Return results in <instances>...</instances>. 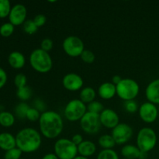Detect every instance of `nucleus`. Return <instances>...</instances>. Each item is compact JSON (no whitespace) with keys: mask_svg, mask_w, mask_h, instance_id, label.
Returning a JSON list of instances; mask_svg holds the SVG:
<instances>
[{"mask_svg":"<svg viewBox=\"0 0 159 159\" xmlns=\"http://www.w3.org/2000/svg\"><path fill=\"white\" fill-rule=\"evenodd\" d=\"M38 122L40 134L47 139H55L63 131V119L54 110H47L42 113Z\"/></svg>","mask_w":159,"mask_h":159,"instance_id":"nucleus-1","label":"nucleus"},{"mask_svg":"<svg viewBox=\"0 0 159 159\" xmlns=\"http://www.w3.org/2000/svg\"><path fill=\"white\" fill-rule=\"evenodd\" d=\"M16 147L23 153H33L39 150L42 144L41 134L36 129L25 127L16 135Z\"/></svg>","mask_w":159,"mask_h":159,"instance_id":"nucleus-2","label":"nucleus"},{"mask_svg":"<svg viewBox=\"0 0 159 159\" xmlns=\"http://www.w3.org/2000/svg\"><path fill=\"white\" fill-rule=\"evenodd\" d=\"M30 64L34 71L39 73H48L52 69L53 60L49 53L37 48L31 52Z\"/></svg>","mask_w":159,"mask_h":159,"instance_id":"nucleus-3","label":"nucleus"},{"mask_svg":"<svg viewBox=\"0 0 159 159\" xmlns=\"http://www.w3.org/2000/svg\"><path fill=\"white\" fill-rule=\"evenodd\" d=\"M157 140V134L153 129L148 127H143L137 135V147L141 152L148 153L155 148Z\"/></svg>","mask_w":159,"mask_h":159,"instance_id":"nucleus-4","label":"nucleus"},{"mask_svg":"<svg viewBox=\"0 0 159 159\" xmlns=\"http://www.w3.org/2000/svg\"><path fill=\"white\" fill-rule=\"evenodd\" d=\"M116 95L124 102L134 100L140 91L138 83L132 79H123L121 82L116 85Z\"/></svg>","mask_w":159,"mask_h":159,"instance_id":"nucleus-5","label":"nucleus"},{"mask_svg":"<svg viewBox=\"0 0 159 159\" xmlns=\"http://www.w3.org/2000/svg\"><path fill=\"white\" fill-rule=\"evenodd\" d=\"M54 151L58 159H74L79 154L78 146L68 138L57 140L54 143Z\"/></svg>","mask_w":159,"mask_h":159,"instance_id":"nucleus-6","label":"nucleus"},{"mask_svg":"<svg viewBox=\"0 0 159 159\" xmlns=\"http://www.w3.org/2000/svg\"><path fill=\"white\" fill-rule=\"evenodd\" d=\"M87 112V106L79 99L70 100L66 104L64 110L65 117L70 122L80 121Z\"/></svg>","mask_w":159,"mask_h":159,"instance_id":"nucleus-7","label":"nucleus"},{"mask_svg":"<svg viewBox=\"0 0 159 159\" xmlns=\"http://www.w3.org/2000/svg\"><path fill=\"white\" fill-rule=\"evenodd\" d=\"M62 48L67 55L71 57H80L85 50V45L80 37L77 36H68L62 43Z\"/></svg>","mask_w":159,"mask_h":159,"instance_id":"nucleus-8","label":"nucleus"},{"mask_svg":"<svg viewBox=\"0 0 159 159\" xmlns=\"http://www.w3.org/2000/svg\"><path fill=\"white\" fill-rule=\"evenodd\" d=\"M80 126L82 130L88 134L98 133L102 126L99 120V114L87 111L80 120Z\"/></svg>","mask_w":159,"mask_h":159,"instance_id":"nucleus-9","label":"nucleus"},{"mask_svg":"<svg viewBox=\"0 0 159 159\" xmlns=\"http://www.w3.org/2000/svg\"><path fill=\"white\" fill-rule=\"evenodd\" d=\"M134 131L132 127L125 123H120L112 130L111 135L116 144H126L132 138Z\"/></svg>","mask_w":159,"mask_h":159,"instance_id":"nucleus-10","label":"nucleus"},{"mask_svg":"<svg viewBox=\"0 0 159 159\" xmlns=\"http://www.w3.org/2000/svg\"><path fill=\"white\" fill-rule=\"evenodd\" d=\"M138 114L141 120L147 124H152L157 120L158 110L156 105L150 102H145L141 104L138 109Z\"/></svg>","mask_w":159,"mask_h":159,"instance_id":"nucleus-11","label":"nucleus"},{"mask_svg":"<svg viewBox=\"0 0 159 159\" xmlns=\"http://www.w3.org/2000/svg\"><path fill=\"white\" fill-rule=\"evenodd\" d=\"M26 16H27V9L26 6L21 3H17L12 6V9L9 12V23L15 26L23 25L26 20Z\"/></svg>","mask_w":159,"mask_h":159,"instance_id":"nucleus-12","label":"nucleus"},{"mask_svg":"<svg viewBox=\"0 0 159 159\" xmlns=\"http://www.w3.org/2000/svg\"><path fill=\"white\" fill-rule=\"evenodd\" d=\"M62 85L65 89L71 92L81 90L83 87L84 82L82 78L77 73H68L62 79Z\"/></svg>","mask_w":159,"mask_h":159,"instance_id":"nucleus-13","label":"nucleus"},{"mask_svg":"<svg viewBox=\"0 0 159 159\" xmlns=\"http://www.w3.org/2000/svg\"><path fill=\"white\" fill-rule=\"evenodd\" d=\"M99 120L101 125L107 129L113 130L120 124L119 115L112 109H104L99 114Z\"/></svg>","mask_w":159,"mask_h":159,"instance_id":"nucleus-14","label":"nucleus"},{"mask_svg":"<svg viewBox=\"0 0 159 159\" xmlns=\"http://www.w3.org/2000/svg\"><path fill=\"white\" fill-rule=\"evenodd\" d=\"M145 96L148 101L152 103L159 104V79L152 81L145 89Z\"/></svg>","mask_w":159,"mask_h":159,"instance_id":"nucleus-15","label":"nucleus"},{"mask_svg":"<svg viewBox=\"0 0 159 159\" xmlns=\"http://www.w3.org/2000/svg\"><path fill=\"white\" fill-rule=\"evenodd\" d=\"M98 95L99 97L105 100H109L116 95V88L111 82H106L101 84L98 89Z\"/></svg>","mask_w":159,"mask_h":159,"instance_id":"nucleus-16","label":"nucleus"},{"mask_svg":"<svg viewBox=\"0 0 159 159\" xmlns=\"http://www.w3.org/2000/svg\"><path fill=\"white\" fill-rule=\"evenodd\" d=\"M8 62L12 68L15 69H20L24 67L26 64V58L23 53L14 51L9 54Z\"/></svg>","mask_w":159,"mask_h":159,"instance_id":"nucleus-17","label":"nucleus"},{"mask_svg":"<svg viewBox=\"0 0 159 159\" xmlns=\"http://www.w3.org/2000/svg\"><path fill=\"white\" fill-rule=\"evenodd\" d=\"M16 147V136L8 132H2L0 134V148L5 152Z\"/></svg>","mask_w":159,"mask_h":159,"instance_id":"nucleus-18","label":"nucleus"},{"mask_svg":"<svg viewBox=\"0 0 159 159\" xmlns=\"http://www.w3.org/2000/svg\"><path fill=\"white\" fill-rule=\"evenodd\" d=\"M96 152V145L93 141L84 140L79 146H78V153L81 156L89 158L94 155Z\"/></svg>","mask_w":159,"mask_h":159,"instance_id":"nucleus-19","label":"nucleus"},{"mask_svg":"<svg viewBox=\"0 0 159 159\" xmlns=\"http://www.w3.org/2000/svg\"><path fill=\"white\" fill-rule=\"evenodd\" d=\"M120 152L124 158L127 159H138L141 154V151L136 145L129 144H124Z\"/></svg>","mask_w":159,"mask_h":159,"instance_id":"nucleus-20","label":"nucleus"},{"mask_svg":"<svg viewBox=\"0 0 159 159\" xmlns=\"http://www.w3.org/2000/svg\"><path fill=\"white\" fill-rule=\"evenodd\" d=\"M96 97V93L94 89L90 86L84 87L81 89L79 93V99L85 104H89L95 101Z\"/></svg>","mask_w":159,"mask_h":159,"instance_id":"nucleus-21","label":"nucleus"},{"mask_svg":"<svg viewBox=\"0 0 159 159\" xmlns=\"http://www.w3.org/2000/svg\"><path fill=\"white\" fill-rule=\"evenodd\" d=\"M98 143L103 149H113L116 144L111 134L101 135L98 139Z\"/></svg>","mask_w":159,"mask_h":159,"instance_id":"nucleus-22","label":"nucleus"},{"mask_svg":"<svg viewBox=\"0 0 159 159\" xmlns=\"http://www.w3.org/2000/svg\"><path fill=\"white\" fill-rule=\"evenodd\" d=\"M15 123V116L8 111L0 112V125L4 127H10Z\"/></svg>","mask_w":159,"mask_h":159,"instance_id":"nucleus-23","label":"nucleus"},{"mask_svg":"<svg viewBox=\"0 0 159 159\" xmlns=\"http://www.w3.org/2000/svg\"><path fill=\"white\" fill-rule=\"evenodd\" d=\"M16 96L22 102H26V101L29 100L32 96V89L28 85L17 89Z\"/></svg>","mask_w":159,"mask_h":159,"instance_id":"nucleus-24","label":"nucleus"},{"mask_svg":"<svg viewBox=\"0 0 159 159\" xmlns=\"http://www.w3.org/2000/svg\"><path fill=\"white\" fill-rule=\"evenodd\" d=\"M30 107L26 102H20V103H18L16 106L15 109H14L16 116L20 118V119H24V118H26V113H27Z\"/></svg>","mask_w":159,"mask_h":159,"instance_id":"nucleus-25","label":"nucleus"},{"mask_svg":"<svg viewBox=\"0 0 159 159\" xmlns=\"http://www.w3.org/2000/svg\"><path fill=\"white\" fill-rule=\"evenodd\" d=\"M96 159H119V156L113 149H103L99 152Z\"/></svg>","mask_w":159,"mask_h":159,"instance_id":"nucleus-26","label":"nucleus"},{"mask_svg":"<svg viewBox=\"0 0 159 159\" xmlns=\"http://www.w3.org/2000/svg\"><path fill=\"white\" fill-rule=\"evenodd\" d=\"M12 6L9 0H0V18L9 16Z\"/></svg>","mask_w":159,"mask_h":159,"instance_id":"nucleus-27","label":"nucleus"},{"mask_svg":"<svg viewBox=\"0 0 159 159\" xmlns=\"http://www.w3.org/2000/svg\"><path fill=\"white\" fill-rule=\"evenodd\" d=\"M104 109L105 108L103 107V104L96 100L93 101L87 105V111L93 113H97V114H100Z\"/></svg>","mask_w":159,"mask_h":159,"instance_id":"nucleus-28","label":"nucleus"},{"mask_svg":"<svg viewBox=\"0 0 159 159\" xmlns=\"http://www.w3.org/2000/svg\"><path fill=\"white\" fill-rule=\"evenodd\" d=\"M23 29L26 34L32 35L37 32L38 27L33 20H26L23 24Z\"/></svg>","mask_w":159,"mask_h":159,"instance_id":"nucleus-29","label":"nucleus"},{"mask_svg":"<svg viewBox=\"0 0 159 159\" xmlns=\"http://www.w3.org/2000/svg\"><path fill=\"white\" fill-rule=\"evenodd\" d=\"M15 26L9 22L4 23L0 26V34L4 37H8L12 35L14 32Z\"/></svg>","mask_w":159,"mask_h":159,"instance_id":"nucleus-30","label":"nucleus"},{"mask_svg":"<svg viewBox=\"0 0 159 159\" xmlns=\"http://www.w3.org/2000/svg\"><path fill=\"white\" fill-rule=\"evenodd\" d=\"M23 152L21 150L18 148L17 147L14 148L10 149L9 151H6L5 152L4 158L5 159H21V156Z\"/></svg>","mask_w":159,"mask_h":159,"instance_id":"nucleus-31","label":"nucleus"},{"mask_svg":"<svg viewBox=\"0 0 159 159\" xmlns=\"http://www.w3.org/2000/svg\"><path fill=\"white\" fill-rule=\"evenodd\" d=\"M40 115H41V113L37 109H35L34 107H30L27 113H26V118L31 122H36V121H39Z\"/></svg>","mask_w":159,"mask_h":159,"instance_id":"nucleus-32","label":"nucleus"},{"mask_svg":"<svg viewBox=\"0 0 159 159\" xmlns=\"http://www.w3.org/2000/svg\"><path fill=\"white\" fill-rule=\"evenodd\" d=\"M81 59L83 62L86 64H92L94 62L95 59H96V56H95V54L90 50L85 49L83 52L82 53L80 56Z\"/></svg>","mask_w":159,"mask_h":159,"instance_id":"nucleus-33","label":"nucleus"},{"mask_svg":"<svg viewBox=\"0 0 159 159\" xmlns=\"http://www.w3.org/2000/svg\"><path fill=\"white\" fill-rule=\"evenodd\" d=\"M26 83H27V79L23 73H19L14 78V84L17 89L26 86L27 85Z\"/></svg>","mask_w":159,"mask_h":159,"instance_id":"nucleus-34","label":"nucleus"},{"mask_svg":"<svg viewBox=\"0 0 159 159\" xmlns=\"http://www.w3.org/2000/svg\"><path fill=\"white\" fill-rule=\"evenodd\" d=\"M124 109L127 113H134L138 111L139 107H138V102L136 101L129 100L124 102Z\"/></svg>","mask_w":159,"mask_h":159,"instance_id":"nucleus-35","label":"nucleus"},{"mask_svg":"<svg viewBox=\"0 0 159 159\" xmlns=\"http://www.w3.org/2000/svg\"><path fill=\"white\" fill-rule=\"evenodd\" d=\"M53 48H54V42L51 39L46 37L42 40L41 43H40V49L49 53V51H51Z\"/></svg>","mask_w":159,"mask_h":159,"instance_id":"nucleus-36","label":"nucleus"},{"mask_svg":"<svg viewBox=\"0 0 159 159\" xmlns=\"http://www.w3.org/2000/svg\"><path fill=\"white\" fill-rule=\"evenodd\" d=\"M34 22L35 23V24L37 25V27H41L43 25H45L47 22V17L45 16L43 14H37V16H35L34 18Z\"/></svg>","mask_w":159,"mask_h":159,"instance_id":"nucleus-37","label":"nucleus"},{"mask_svg":"<svg viewBox=\"0 0 159 159\" xmlns=\"http://www.w3.org/2000/svg\"><path fill=\"white\" fill-rule=\"evenodd\" d=\"M34 107V108L37 109L39 112H42V113L47 111L46 103H45L43 100H41V99H35V100L34 101V107Z\"/></svg>","mask_w":159,"mask_h":159,"instance_id":"nucleus-38","label":"nucleus"},{"mask_svg":"<svg viewBox=\"0 0 159 159\" xmlns=\"http://www.w3.org/2000/svg\"><path fill=\"white\" fill-rule=\"evenodd\" d=\"M7 79L8 77L6 71L2 68L0 67V89H2L6 85V82H7Z\"/></svg>","mask_w":159,"mask_h":159,"instance_id":"nucleus-39","label":"nucleus"},{"mask_svg":"<svg viewBox=\"0 0 159 159\" xmlns=\"http://www.w3.org/2000/svg\"><path fill=\"white\" fill-rule=\"evenodd\" d=\"M71 140L76 146H79V144H80L81 143L84 141L83 137H82L80 134H74L72 136V138H71Z\"/></svg>","mask_w":159,"mask_h":159,"instance_id":"nucleus-40","label":"nucleus"},{"mask_svg":"<svg viewBox=\"0 0 159 159\" xmlns=\"http://www.w3.org/2000/svg\"><path fill=\"white\" fill-rule=\"evenodd\" d=\"M122 79H123L120 77V76L118 75H114L113 78H112V83L114 84L115 85H117L118 84L121 82Z\"/></svg>","mask_w":159,"mask_h":159,"instance_id":"nucleus-41","label":"nucleus"},{"mask_svg":"<svg viewBox=\"0 0 159 159\" xmlns=\"http://www.w3.org/2000/svg\"><path fill=\"white\" fill-rule=\"evenodd\" d=\"M41 159H58V158L54 153H48L46 154Z\"/></svg>","mask_w":159,"mask_h":159,"instance_id":"nucleus-42","label":"nucleus"},{"mask_svg":"<svg viewBox=\"0 0 159 159\" xmlns=\"http://www.w3.org/2000/svg\"><path fill=\"white\" fill-rule=\"evenodd\" d=\"M148 158V153L147 152H141V154H140L139 158L138 159H147Z\"/></svg>","mask_w":159,"mask_h":159,"instance_id":"nucleus-43","label":"nucleus"},{"mask_svg":"<svg viewBox=\"0 0 159 159\" xmlns=\"http://www.w3.org/2000/svg\"><path fill=\"white\" fill-rule=\"evenodd\" d=\"M74 159H89V158H85V157L81 156V155H78Z\"/></svg>","mask_w":159,"mask_h":159,"instance_id":"nucleus-44","label":"nucleus"},{"mask_svg":"<svg viewBox=\"0 0 159 159\" xmlns=\"http://www.w3.org/2000/svg\"><path fill=\"white\" fill-rule=\"evenodd\" d=\"M123 159H127V158H123Z\"/></svg>","mask_w":159,"mask_h":159,"instance_id":"nucleus-45","label":"nucleus"},{"mask_svg":"<svg viewBox=\"0 0 159 159\" xmlns=\"http://www.w3.org/2000/svg\"><path fill=\"white\" fill-rule=\"evenodd\" d=\"M21 159H22V158H21Z\"/></svg>","mask_w":159,"mask_h":159,"instance_id":"nucleus-46","label":"nucleus"}]
</instances>
